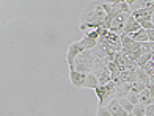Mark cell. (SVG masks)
<instances>
[{
  "mask_svg": "<svg viewBox=\"0 0 154 116\" xmlns=\"http://www.w3.org/2000/svg\"><path fill=\"white\" fill-rule=\"evenodd\" d=\"M145 116H146V115H145Z\"/></svg>",
  "mask_w": 154,
  "mask_h": 116,
  "instance_id": "obj_28",
  "label": "cell"
},
{
  "mask_svg": "<svg viewBox=\"0 0 154 116\" xmlns=\"http://www.w3.org/2000/svg\"><path fill=\"white\" fill-rule=\"evenodd\" d=\"M128 116H135V115H134V113H129V115H128Z\"/></svg>",
  "mask_w": 154,
  "mask_h": 116,
  "instance_id": "obj_27",
  "label": "cell"
},
{
  "mask_svg": "<svg viewBox=\"0 0 154 116\" xmlns=\"http://www.w3.org/2000/svg\"><path fill=\"white\" fill-rule=\"evenodd\" d=\"M118 5V8H120L121 13H126V14H131V10H129V5L128 2H115Z\"/></svg>",
  "mask_w": 154,
  "mask_h": 116,
  "instance_id": "obj_19",
  "label": "cell"
},
{
  "mask_svg": "<svg viewBox=\"0 0 154 116\" xmlns=\"http://www.w3.org/2000/svg\"><path fill=\"white\" fill-rule=\"evenodd\" d=\"M69 79H71V83L75 88H85L87 74H82V72H77V71H69Z\"/></svg>",
  "mask_w": 154,
  "mask_h": 116,
  "instance_id": "obj_5",
  "label": "cell"
},
{
  "mask_svg": "<svg viewBox=\"0 0 154 116\" xmlns=\"http://www.w3.org/2000/svg\"><path fill=\"white\" fill-rule=\"evenodd\" d=\"M107 107H109V110H110L112 116H128V115H129L128 112H124V108L120 105L118 99H113V100H112Z\"/></svg>",
  "mask_w": 154,
  "mask_h": 116,
  "instance_id": "obj_7",
  "label": "cell"
},
{
  "mask_svg": "<svg viewBox=\"0 0 154 116\" xmlns=\"http://www.w3.org/2000/svg\"><path fill=\"white\" fill-rule=\"evenodd\" d=\"M146 88H148V86H146L145 83H142V82H135V83H132V90L137 91V93H143Z\"/></svg>",
  "mask_w": 154,
  "mask_h": 116,
  "instance_id": "obj_18",
  "label": "cell"
},
{
  "mask_svg": "<svg viewBox=\"0 0 154 116\" xmlns=\"http://www.w3.org/2000/svg\"><path fill=\"white\" fill-rule=\"evenodd\" d=\"M118 102H120V105L124 108V112H128V113H132V112H134V105H132L128 99H120Z\"/></svg>",
  "mask_w": 154,
  "mask_h": 116,
  "instance_id": "obj_17",
  "label": "cell"
},
{
  "mask_svg": "<svg viewBox=\"0 0 154 116\" xmlns=\"http://www.w3.org/2000/svg\"><path fill=\"white\" fill-rule=\"evenodd\" d=\"M134 113L135 116H145L146 115V105L145 104H142V102H140V104H137V105H134Z\"/></svg>",
  "mask_w": 154,
  "mask_h": 116,
  "instance_id": "obj_16",
  "label": "cell"
},
{
  "mask_svg": "<svg viewBox=\"0 0 154 116\" xmlns=\"http://www.w3.org/2000/svg\"><path fill=\"white\" fill-rule=\"evenodd\" d=\"M140 27H142L143 30H146V31L154 30V24L151 22V20H146V22H140Z\"/></svg>",
  "mask_w": 154,
  "mask_h": 116,
  "instance_id": "obj_21",
  "label": "cell"
},
{
  "mask_svg": "<svg viewBox=\"0 0 154 116\" xmlns=\"http://www.w3.org/2000/svg\"><path fill=\"white\" fill-rule=\"evenodd\" d=\"M115 90H116V83L113 80L109 82L107 85H101L96 88L94 93H96L97 99H99V107H107L115 99Z\"/></svg>",
  "mask_w": 154,
  "mask_h": 116,
  "instance_id": "obj_3",
  "label": "cell"
},
{
  "mask_svg": "<svg viewBox=\"0 0 154 116\" xmlns=\"http://www.w3.org/2000/svg\"><path fill=\"white\" fill-rule=\"evenodd\" d=\"M99 86V80H97L94 72L87 74V82H85V88H90V90H96Z\"/></svg>",
  "mask_w": 154,
  "mask_h": 116,
  "instance_id": "obj_11",
  "label": "cell"
},
{
  "mask_svg": "<svg viewBox=\"0 0 154 116\" xmlns=\"http://www.w3.org/2000/svg\"><path fill=\"white\" fill-rule=\"evenodd\" d=\"M137 82H142L146 86L151 85V77L146 74L145 69H142V67H137Z\"/></svg>",
  "mask_w": 154,
  "mask_h": 116,
  "instance_id": "obj_12",
  "label": "cell"
},
{
  "mask_svg": "<svg viewBox=\"0 0 154 116\" xmlns=\"http://www.w3.org/2000/svg\"><path fill=\"white\" fill-rule=\"evenodd\" d=\"M132 41H135V43H140V44H145V43H149V38H148V31L146 30H138L137 33L134 35H131Z\"/></svg>",
  "mask_w": 154,
  "mask_h": 116,
  "instance_id": "obj_10",
  "label": "cell"
},
{
  "mask_svg": "<svg viewBox=\"0 0 154 116\" xmlns=\"http://www.w3.org/2000/svg\"><path fill=\"white\" fill-rule=\"evenodd\" d=\"M149 66H151L152 69H154V58H152V61H151V63H149Z\"/></svg>",
  "mask_w": 154,
  "mask_h": 116,
  "instance_id": "obj_25",
  "label": "cell"
},
{
  "mask_svg": "<svg viewBox=\"0 0 154 116\" xmlns=\"http://www.w3.org/2000/svg\"><path fill=\"white\" fill-rule=\"evenodd\" d=\"M138 30H142L140 24H138L132 16H129L128 22H126V27H124V33H123V35H134V33H137Z\"/></svg>",
  "mask_w": 154,
  "mask_h": 116,
  "instance_id": "obj_6",
  "label": "cell"
},
{
  "mask_svg": "<svg viewBox=\"0 0 154 116\" xmlns=\"http://www.w3.org/2000/svg\"><path fill=\"white\" fill-rule=\"evenodd\" d=\"M107 17V13L104 10L102 2H91L83 13V24H96V25H102L104 20Z\"/></svg>",
  "mask_w": 154,
  "mask_h": 116,
  "instance_id": "obj_1",
  "label": "cell"
},
{
  "mask_svg": "<svg viewBox=\"0 0 154 116\" xmlns=\"http://www.w3.org/2000/svg\"><path fill=\"white\" fill-rule=\"evenodd\" d=\"M131 16L140 24V22H146V20H151V19H152V11H149V10H143V8H142V10H138V11H135V13H132Z\"/></svg>",
  "mask_w": 154,
  "mask_h": 116,
  "instance_id": "obj_8",
  "label": "cell"
},
{
  "mask_svg": "<svg viewBox=\"0 0 154 116\" xmlns=\"http://www.w3.org/2000/svg\"><path fill=\"white\" fill-rule=\"evenodd\" d=\"M96 57L93 55L91 50H85L83 53H80L75 60V71L82 72V74H90L94 71L96 67Z\"/></svg>",
  "mask_w": 154,
  "mask_h": 116,
  "instance_id": "obj_2",
  "label": "cell"
},
{
  "mask_svg": "<svg viewBox=\"0 0 154 116\" xmlns=\"http://www.w3.org/2000/svg\"><path fill=\"white\" fill-rule=\"evenodd\" d=\"M80 44H82V47H83L85 50H93L94 47L97 46V41H94V39H91V38H88V36H83L82 41H80Z\"/></svg>",
  "mask_w": 154,
  "mask_h": 116,
  "instance_id": "obj_13",
  "label": "cell"
},
{
  "mask_svg": "<svg viewBox=\"0 0 154 116\" xmlns=\"http://www.w3.org/2000/svg\"><path fill=\"white\" fill-rule=\"evenodd\" d=\"M85 52V49L82 47L80 41L77 43H72L71 46L68 47V53H66V61H68V66H69V71H75V60L80 53Z\"/></svg>",
  "mask_w": 154,
  "mask_h": 116,
  "instance_id": "obj_4",
  "label": "cell"
},
{
  "mask_svg": "<svg viewBox=\"0 0 154 116\" xmlns=\"http://www.w3.org/2000/svg\"><path fill=\"white\" fill-rule=\"evenodd\" d=\"M148 38H149V43L154 44V30H149L148 31Z\"/></svg>",
  "mask_w": 154,
  "mask_h": 116,
  "instance_id": "obj_23",
  "label": "cell"
},
{
  "mask_svg": "<svg viewBox=\"0 0 154 116\" xmlns=\"http://www.w3.org/2000/svg\"><path fill=\"white\" fill-rule=\"evenodd\" d=\"M148 90H149V93H151V97H154V83H151V85L148 86Z\"/></svg>",
  "mask_w": 154,
  "mask_h": 116,
  "instance_id": "obj_24",
  "label": "cell"
},
{
  "mask_svg": "<svg viewBox=\"0 0 154 116\" xmlns=\"http://www.w3.org/2000/svg\"><path fill=\"white\" fill-rule=\"evenodd\" d=\"M96 116H112V113L109 110V107H97Z\"/></svg>",
  "mask_w": 154,
  "mask_h": 116,
  "instance_id": "obj_20",
  "label": "cell"
},
{
  "mask_svg": "<svg viewBox=\"0 0 154 116\" xmlns=\"http://www.w3.org/2000/svg\"><path fill=\"white\" fill-rule=\"evenodd\" d=\"M146 116H154V105H148L146 107Z\"/></svg>",
  "mask_w": 154,
  "mask_h": 116,
  "instance_id": "obj_22",
  "label": "cell"
},
{
  "mask_svg": "<svg viewBox=\"0 0 154 116\" xmlns=\"http://www.w3.org/2000/svg\"><path fill=\"white\" fill-rule=\"evenodd\" d=\"M151 22L154 24V13H152V19H151Z\"/></svg>",
  "mask_w": 154,
  "mask_h": 116,
  "instance_id": "obj_26",
  "label": "cell"
},
{
  "mask_svg": "<svg viewBox=\"0 0 154 116\" xmlns=\"http://www.w3.org/2000/svg\"><path fill=\"white\" fill-rule=\"evenodd\" d=\"M126 99H128L132 105H137V104H140V93L131 90V93L128 94V97H126Z\"/></svg>",
  "mask_w": 154,
  "mask_h": 116,
  "instance_id": "obj_15",
  "label": "cell"
},
{
  "mask_svg": "<svg viewBox=\"0 0 154 116\" xmlns=\"http://www.w3.org/2000/svg\"><path fill=\"white\" fill-rule=\"evenodd\" d=\"M140 102H142V104H145L146 107H148V105H151L152 97H151V93H149V90H148V88H146V90H145L143 93H140Z\"/></svg>",
  "mask_w": 154,
  "mask_h": 116,
  "instance_id": "obj_14",
  "label": "cell"
},
{
  "mask_svg": "<svg viewBox=\"0 0 154 116\" xmlns=\"http://www.w3.org/2000/svg\"><path fill=\"white\" fill-rule=\"evenodd\" d=\"M132 90V85L131 83H123V85H116V90H115V99H126L128 94Z\"/></svg>",
  "mask_w": 154,
  "mask_h": 116,
  "instance_id": "obj_9",
  "label": "cell"
}]
</instances>
